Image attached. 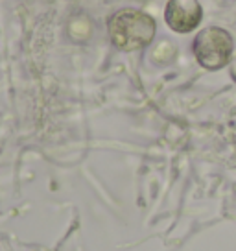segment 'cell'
<instances>
[{"instance_id": "cell-1", "label": "cell", "mask_w": 236, "mask_h": 251, "mask_svg": "<svg viewBox=\"0 0 236 251\" xmlns=\"http://www.w3.org/2000/svg\"><path fill=\"white\" fill-rule=\"evenodd\" d=\"M157 24L153 17L141 9H120L109 17L107 31L111 43L122 52H133L148 47L155 37Z\"/></svg>"}, {"instance_id": "cell-2", "label": "cell", "mask_w": 236, "mask_h": 251, "mask_svg": "<svg viewBox=\"0 0 236 251\" xmlns=\"http://www.w3.org/2000/svg\"><path fill=\"white\" fill-rule=\"evenodd\" d=\"M194 55L197 63L207 71L223 69L233 55V37L220 26H209L194 39Z\"/></svg>"}, {"instance_id": "cell-3", "label": "cell", "mask_w": 236, "mask_h": 251, "mask_svg": "<svg viewBox=\"0 0 236 251\" xmlns=\"http://www.w3.org/2000/svg\"><path fill=\"white\" fill-rule=\"evenodd\" d=\"M203 9L197 0H170L165 9V21L170 30L177 33H189L199 26Z\"/></svg>"}]
</instances>
